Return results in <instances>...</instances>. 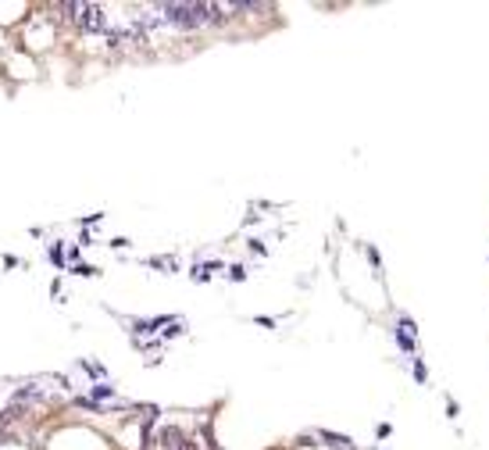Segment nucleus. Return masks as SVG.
Here are the masks:
<instances>
[{"instance_id": "1", "label": "nucleus", "mask_w": 489, "mask_h": 450, "mask_svg": "<svg viewBox=\"0 0 489 450\" xmlns=\"http://www.w3.org/2000/svg\"><path fill=\"white\" fill-rule=\"evenodd\" d=\"M75 19H79V29H83V33H100V29L107 26V19H104V8H100V4H79Z\"/></svg>"}]
</instances>
